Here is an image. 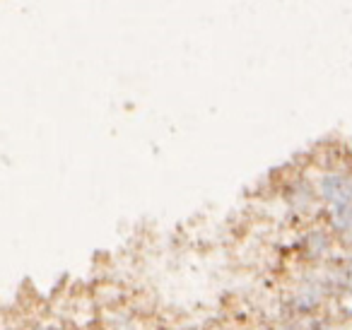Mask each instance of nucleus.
<instances>
[{
	"instance_id": "2",
	"label": "nucleus",
	"mask_w": 352,
	"mask_h": 330,
	"mask_svg": "<svg viewBox=\"0 0 352 330\" xmlns=\"http://www.w3.org/2000/svg\"><path fill=\"white\" fill-rule=\"evenodd\" d=\"M350 316H352V311H350Z\"/></svg>"
},
{
	"instance_id": "1",
	"label": "nucleus",
	"mask_w": 352,
	"mask_h": 330,
	"mask_svg": "<svg viewBox=\"0 0 352 330\" xmlns=\"http://www.w3.org/2000/svg\"><path fill=\"white\" fill-rule=\"evenodd\" d=\"M321 188L333 205H352V179L347 176H326Z\"/></svg>"
}]
</instances>
